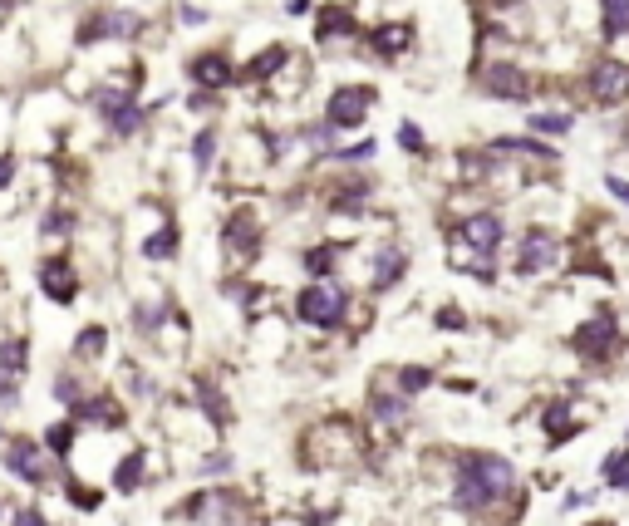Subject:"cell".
I'll return each mask as SVG.
<instances>
[{"instance_id":"10","label":"cell","mask_w":629,"mask_h":526,"mask_svg":"<svg viewBox=\"0 0 629 526\" xmlns=\"http://www.w3.org/2000/svg\"><path fill=\"white\" fill-rule=\"evenodd\" d=\"M590 94H595L600 104L625 99V94H629V69H625V64H600V69L590 74Z\"/></svg>"},{"instance_id":"4","label":"cell","mask_w":629,"mask_h":526,"mask_svg":"<svg viewBox=\"0 0 629 526\" xmlns=\"http://www.w3.org/2000/svg\"><path fill=\"white\" fill-rule=\"evenodd\" d=\"M482 89H487L492 99H531V94H536L531 74L516 69V64H492V69L482 74Z\"/></svg>"},{"instance_id":"21","label":"cell","mask_w":629,"mask_h":526,"mask_svg":"<svg viewBox=\"0 0 629 526\" xmlns=\"http://www.w3.org/2000/svg\"><path fill=\"white\" fill-rule=\"evenodd\" d=\"M354 30V15L344 10V5H330L325 15H320V40H330V35H349Z\"/></svg>"},{"instance_id":"3","label":"cell","mask_w":629,"mask_h":526,"mask_svg":"<svg viewBox=\"0 0 629 526\" xmlns=\"http://www.w3.org/2000/svg\"><path fill=\"white\" fill-rule=\"evenodd\" d=\"M369 104H374L369 84H340L330 94V104H325V118H330V128H359L364 114H369Z\"/></svg>"},{"instance_id":"26","label":"cell","mask_w":629,"mask_h":526,"mask_svg":"<svg viewBox=\"0 0 629 526\" xmlns=\"http://www.w3.org/2000/svg\"><path fill=\"white\" fill-rule=\"evenodd\" d=\"M600 477H605L610 487H620V482L629 477V448H620V453H610V458L600 463Z\"/></svg>"},{"instance_id":"7","label":"cell","mask_w":629,"mask_h":526,"mask_svg":"<svg viewBox=\"0 0 629 526\" xmlns=\"http://www.w3.org/2000/svg\"><path fill=\"white\" fill-rule=\"evenodd\" d=\"M571 345L585 354V359H605V350L615 345V315H595L590 325H580L571 335Z\"/></svg>"},{"instance_id":"19","label":"cell","mask_w":629,"mask_h":526,"mask_svg":"<svg viewBox=\"0 0 629 526\" xmlns=\"http://www.w3.org/2000/svg\"><path fill=\"white\" fill-rule=\"evenodd\" d=\"M399 276H403V251L399 246H384L374 256V286H394Z\"/></svg>"},{"instance_id":"31","label":"cell","mask_w":629,"mask_h":526,"mask_svg":"<svg viewBox=\"0 0 629 526\" xmlns=\"http://www.w3.org/2000/svg\"><path fill=\"white\" fill-rule=\"evenodd\" d=\"M0 369H5V374H15V379L25 374V345H20V340L0 345Z\"/></svg>"},{"instance_id":"44","label":"cell","mask_w":629,"mask_h":526,"mask_svg":"<svg viewBox=\"0 0 629 526\" xmlns=\"http://www.w3.org/2000/svg\"><path fill=\"white\" fill-rule=\"evenodd\" d=\"M620 487H625V492H629V477H625V482H620Z\"/></svg>"},{"instance_id":"29","label":"cell","mask_w":629,"mask_h":526,"mask_svg":"<svg viewBox=\"0 0 629 526\" xmlns=\"http://www.w3.org/2000/svg\"><path fill=\"white\" fill-rule=\"evenodd\" d=\"M531 123V133H571V114H531L526 118Z\"/></svg>"},{"instance_id":"42","label":"cell","mask_w":629,"mask_h":526,"mask_svg":"<svg viewBox=\"0 0 629 526\" xmlns=\"http://www.w3.org/2000/svg\"><path fill=\"white\" fill-rule=\"evenodd\" d=\"M286 10H290V15H305V10H310V0H286Z\"/></svg>"},{"instance_id":"13","label":"cell","mask_w":629,"mask_h":526,"mask_svg":"<svg viewBox=\"0 0 629 526\" xmlns=\"http://www.w3.org/2000/svg\"><path fill=\"white\" fill-rule=\"evenodd\" d=\"M256 232H261L256 217H251V212H236V217L227 222V246L236 251V256H246V251H256Z\"/></svg>"},{"instance_id":"28","label":"cell","mask_w":629,"mask_h":526,"mask_svg":"<svg viewBox=\"0 0 629 526\" xmlns=\"http://www.w3.org/2000/svg\"><path fill=\"white\" fill-rule=\"evenodd\" d=\"M497 153H531V158H551V148H546V143H536V138H497Z\"/></svg>"},{"instance_id":"6","label":"cell","mask_w":629,"mask_h":526,"mask_svg":"<svg viewBox=\"0 0 629 526\" xmlns=\"http://www.w3.org/2000/svg\"><path fill=\"white\" fill-rule=\"evenodd\" d=\"M94 104H99V114L109 118V128H114V133H138L143 109H138L123 89H99V94H94Z\"/></svg>"},{"instance_id":"1","label":"cell","mask_w":629,"mask_h":526,"mask_svg":"<svg viewBox=\"0 0 629 526\" xmlns=\"http://www.w3.org/2000/svg\"><path fill=\"white\" fill-rule=\"evenodd\" d=\"M512 482H516V472L507 458H497V453H462L453 502H458L462 512H487L492 502H502L512 492Z\"/></svg>"},{"instance_id":"8","label":"cell","mask_w":629,"mask_h":526,"mask_svg":"<svg viewBox=\"0 0 629 526\" xmlns=\"http://www.w3.org/2000/svg\"><path fill=\"white\" fill-rule=\"evenodd\" d=\"M551 261H556V236H551V232H526L521 251H516V276L546 271Z\"/></svg>"},{"instance_id":"34","label":"cell","mask_w":629,"mask_h":526,"mask_svg":"<svg viewBox=\"0 0 629 526\" xmlns=\"http://www.w3.org/2000/svg\"><path fill=\"white\" fill-rule=\"evenodd\" d=\"M428 379H433L428 369H413V364H408V369L399 374V389L403 394H418V389H428Z\"/></svg>"},{"instance_id":"35","label":"cell","mask_w":629,"mask_h":526,"mask_svg":"<svg viewBox=\"0 0 629 526\" xmlns=\"http://www.w3.org/2000/svg\"><path fill=\"white\" fill-rule=\"evenodd\" d=\"M0 404H20V379L0 369Z\"/></svg>"},{"instance_id":"39","label":"cell","mask_w":629,"mask_h":526,"mask_svg":"<svg viewBox=\"0 0 629 526\" xmlns=\"http://www.w3.org/2000/svg\"><path fill=\"white\" fill-rule=\"evenodd\" d=\"M605 187H610V197H620V202L629 207V182L625 177H605Z\"/></svg>"},{"instance_id":"15","label":"cell","mask_w":629,"mask_h":526,"mask_svg":"<svg viewBox=\"0 0 629 526\" xmlns=\"http://www.w3.org/2000/svg\"><path fill=\"white\" fill-rule=\"evenodd\" d=\"M192 79L207 84V89H222V84H231V64L222 55H202L192 59Z\"/></svg>"},{"instance_id":"43","label":"cell","mask_w":629,"mask_h":526,"mask_svg":"<svg viewBox=\"0 0 629 526\" xmlns=\"http://www.w3.org/2000/svg\"><path fill=\"white\" fill-rule=\"evenodd\" d=\"M10 177H15V168H10V163H5V158H0V187H5V182H10Z\"/></svg>"},{"instance_id":"30","label":"cell","mask_w":629,"mask_h":526,"mask_svg":"<svg viewBox=\"0 0 629 526\" xmlns=\"http://www.w3.org/2000/svg\"><path fill=\"white\" fill-rule=\"evenodd\" d=\"M403 413H408L403 394H379V399H374V418H384V423H399Z\"/></svg>"},{"instance_id":"22","label":"cell","mask_w":629,"mask_h":526,"mask_svg":"<svg viewBox=\"0 0 629 526\" xmlns=\"http://www.w3.org/2000/svg\"><path fill=\"white\" fill-rule=\"evenodd\" d=\"M605 35H629V0H605Z\"/></svg>"},{"instance_id":"12","label":"cell","mask_w":629,"mask_h":526,"mask_svg":"<svg viewBox=\"0 0 629 526\" xmlns=\"http://www.w3.org/2000/svg\"><path fill=\"white\" fill-rule=\"evenodd\" d=\"M40 291L59 300V305H69L74 295H79V281H74V271H69V261H45V271H40Z\"/></svg>"},{"instance_id":"38","label":"cell","mask_w":629,"mask_h":526,"mask_svg":"<svg viewBox=\"0 0 629 526\" xmlns=\"http://www.w3.org/2000/svg\"><path fill=\"white\" fill-rule=\"evenodd\" d=\"M438 325H443V330H458V325H462V310L443 305V310H438Z\"/></svg>"},{"instance_id":"23","label":"cell","mask_w":629,"mask_h":526,"mask_svg":"<svg viewBox=\"0 0 629 526\" xmlns=\"http://www.w3.org/2000/svg\"><path fill=\"white\" fill-rule=\"evenodd\" d=\"M172 251H177V232H158V236H148V241H143V256H148V261H168Z\"/></svg>"},{"instance_id":"40","label":"cell","mask_w":629,"mask_h":526,"mask_svg":"<svg viewBox=\"0 0 629 526\" xmlns=\"http://www.w3.org/2000/svg\"><path fill=\"white\" fill-rule=\"evenodd\" d=\"M10 526H50V522H45V517H40L35 507H25V512H20V517H15Z\"/></svg>"},{"instance_id":"20","label":"cell","mask_w":629,"mask_h":526,"mask_svg":"<svg viewBox=\"0 0 629 526\" xmlns=\"http://www.w3.org/2000/svg\"><path fill=\"white\" fill-rule=\"evenodd\" d=\"M364 197H369V187H364V182H344V187L330 192V207H340V212H359V207H364Z\"/></svg>"},{"instance_id":"41","label":"cell","mask_w":629,"mask_h":526,"mask_svg":"<svg viewBox=\"0 0 629 526\" xmlns=\"http://www.w3.org/2000/svg\"><path fill=\"white\" fill-rule=\"evenodd\" d=\"M45 232H69V217H45Z\"/></svg>"},{"instance_id":"9","label":"cell","mask_w":629,"mask_h":526,"mask_svg":"<svg viewBox=\"0 0 629 526\" xmlns=\"http://www.w3.org/2000/svg\"><path fill=\"white\" fill-rule=\"evenodd\" d=\"M138 30H143V15H133V10H109V15H99V20L84 25V45H89V40H104V35L133 40Z\"/></svg>"},{"instance_id":"5","label":"cell","mask_w":629,"mask_h":526,"mask_svg":"<svg viewBox=\"0 0 629 526\" xmlns=\"http://www.w3.org/2000/svg\"><path fill=\"white\" fill-rule=\"evenodd\" d=\"M458 241L467 246V251L492 256V251L502 246V217H497V212H477V217H467V222H458Z\"/></svg>"},{"instance_id":"45","label":"cell","mask_w":629,"mask_h":526,"mask_svg":"<svg viewBox=\"0 0 629 526\" xmlns=\"http://www.w3.org/2000/svg\"><path fill=\"white\" fill-rule=\"evenodd\" d=\"M595 526H610V522H595Z\"/></svg>"},{"instance_id":"11","label":"cell","mask_w":629,"mask_h":526,"mask_svg":"<svg viewBox=\"0 0 629 526\" xmlns=\"http://www.w3.org/2000/svg\"><path fill=\"white\" fill-rule=\"evenodd\" d=\"M5 468L15 472V477H25V482H35V487L45 482V463H40V448H35V443H25V438L5 448Z\"/></svg>"},{"instance_id":"27","label":"cell","mask_w":629,"mask_h":526,"mask_svg":"<svg viewBox=\"0 0 629 526\" xmlns=\"http://www.w3.org/2000/svg\"><path fill=\"white\" fill-rule=\"evenodd\" d=\"M45 448H50L55 458H69V448H74V423H55V428L45 433Z\"/></svg>"},{"instance_id":"36","label":"cell","mask_w":629,"mask_h":526,"mask_svg":"<svg viewBox=\"0 0 629 526\" xmlns=\"http://www.w3.org/2000/svg\"><path fill=\"white\" fill-rule=\"evenodd\" d=\"M399 143L408 153H423V128H413V123H403L399 128Z\"/></svg>"},{"instance_id":"32","label":"cell","mask_w":629,"mask_h":526,"mask_svg":"<svg viewBox=\"0 0 629 526\" xmlns=\"http://www.w3.org/2000/svg\"><path fill=\"white\" fill-rule=\"evenodd\" d=\"M212 148H217V128H202V133H197V143H192L197 168H212Z\"/></svg>"},{"instance_id":"14","label":"cell","mask_w":629,"mask_h":526,"mask_svg":"<svg viewBox=\"0 0 629 526\" xmlns=\"http://www.w3.org/2000/svg\"><path fill=\"white\" fill-rule=\"evenodd\" d=\"M369 45H374L379 55H403V50L413 45V25H379V30L369 35Z\"/></svg>"},{"instance_id":"16","label":"cell","mask_w":629,"mask_h":526,"mask_svg":"<svg viewBox=\"0 0 629 526\" xmlns=\"http://www.w3.org/2000/svg\"><path fill=\"white\" fill-rule=\"evenodd\" d=\"M286 59H290L286 45H271L266 55H256L251 64H246V74H241V79H246V84H266V79H271V74H276V69L286 64Z\"/></svg>"},{"instance_id":"17","label":"cell","mask_w":629,"mask_h":526,"mask_svg":"<svg viewBox=\"0 0 629 526\" xmlns=\"http://www.w3.org/2000/svg\"><path fill=\"white\" fill-rule=\"evenodd\" d=\"M541 428H546V438H551V443H566V438L575 433V423H571V404H566V399H556L551 409L541 413Z\"/></svg>"},{"instance_id":"2","label":"cell","mask_w":629,"mask_h":526,"mask_svg":"<svg viewBox=\"0 0 629 526\" xmlns=\"http://www.w3.org/2000/svg\"><path fill=\"white\" fill-rule=\"evenodd\" d=\"M295 315L305 320V325H320V330H330V325H340L344 315V291L335 281H315V286H305V291L295 295Z\"/></svg>"},{"instance_id":"37","label":"cell","mask_w":629,"mask_h":526,"mask_svg":"<svg viewBox=\"0 0 629 526\" xmlns=\"http://www.w3.org/2000/svg\"><path fill=\"white\" fill-rule=\"evenodd\" d=\"M305 266H310V271L320 276V271L330 266V246H320V251H310V256H305Z\"/></svg>"},{"instance_id":"25","label":"cell","mask_w":629,"mask_h":526,"mask_svg":"<svg viewBox=\"0 0 629 526\" xmlns=\"http://www.w3.org/2000/svg\"><path fill=\"white\" fill-rule=\"evenodd\" d=\"M138 482H143V453H128L118 463V492H133Z\"/></svg>"},{"instance_id":"33","label":"cell","mask_w":629,"mask_h":526,"mask_svg":"<svg viewBox=\"0 0 629 526\" xmlns=\"http://www.w3.org/2000/svg\"><path fill=\"white\" fill-rule=\"evenodd\" d=\"M55 399H59V404H69V409H79V404H84V394H79L74 374H59V379H55Z\"/></svg>"},{"instance_id":"24","label":"cell","mask_w":629,"mask_h":526,"mask_svg":"<svg viewBox=\"0 0 629 526\" xmlns=\"http://www.w3.org/2000/svg\"><path fill=\"white\" fill-rule=\"evenodd\" d=\"M104 340H109V335H104V325H89V330L74 340V359H94V354L104 350Z\"/></svg>"},{"instance_id":"18","label":"cell","mask_w":629,"mask_h":526,"mask_svg":"<svg viewBox=\"0 0 629 526\" xmlns=\"http://www.w3.org/2000/svg\"><path fill=\"white\" fill-rule=\"evenodd\" d=\"M79 413H84L89 423H104V428H118V423H123V409H118L109 394H99V399H84V404H79Z\"/></svg>"}]
</instances>
